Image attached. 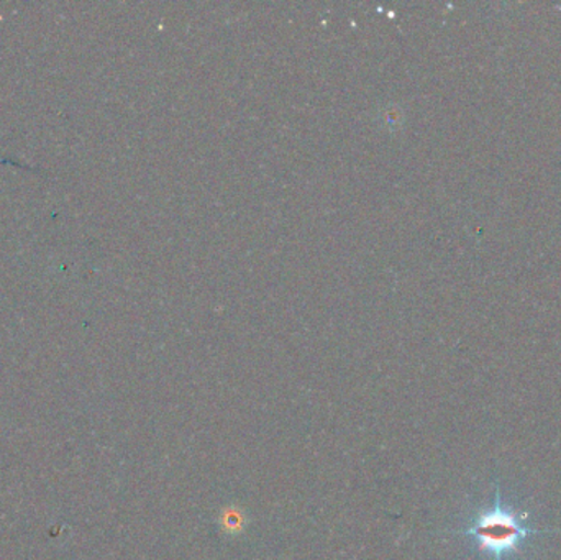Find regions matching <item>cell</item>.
I'll return each instance as SVG.
<instances>
[{"label": "cell", "mask_w": 561, "mask_h": 560, "mask_svg": "<svg viewBox=\"0 0 561 560\" xmlns=\"http://www.w3.org/2000/svg\"><path fill=\"white\" fill-rule=\"evenodd\" d=\"M536 533L539 532L524 526L516 513L506 510L497 489L493 508L481 513L465 535L473 536L481 551L488 552L493 560H504L506 556L519 551V546Z\"/></svg>", "instance_id": "obj_1"}]
</instances>
